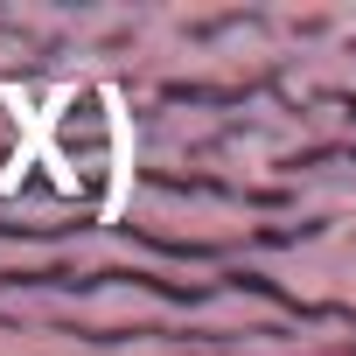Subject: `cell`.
<instances>
[{
	"instance_id": "1",
	"label": "cell",
	"mask_w": 356,
	"mask_h": 356,
	"mask_svg": "<svg viewBox=\"0 0 356 356\" xmlns=\"http://www.w3.org/2000/svg\"><path fill=\"white\" fill-rule=\"evenodd\" d=\"M126 112H119V91L112 84H70L49 119H42V161L63 175V189L91 196V203H119V182H126Z\"/></svg>"
}]
</instances>
